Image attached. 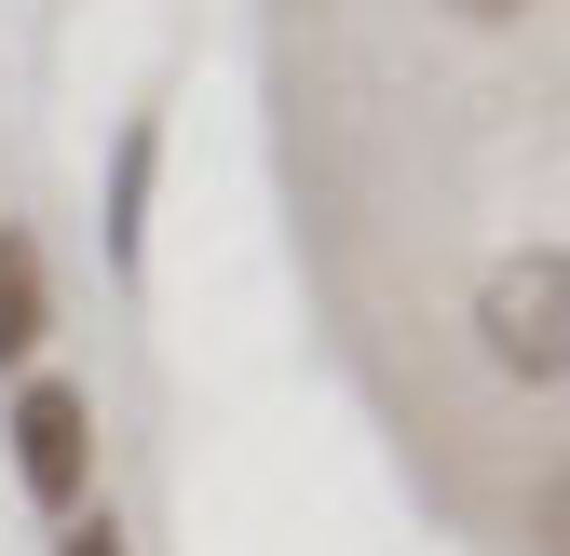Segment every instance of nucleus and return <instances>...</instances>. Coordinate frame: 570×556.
Segmentation results:
<instances>
[{
    "mask_svg": "<svg viewBox=\"0 0 570 556\" xmlns=\"http://www.w3.org/2000/svg\"><path fill=\"white\" fill-rule=\"evenodd\" d=\"M517 529H530V556H570V461H543V475H530Z\"/></svg>",
    "mask_w": 570,
    "mask_h": 556,
    "instance_id": "20e7f679",
    "label": "nucleus"
},
{
    "mask_svg": "<svg viewBox=\"0 0 570 556\" xmlns=\"http://www.w3.org/2000/svg\"><path fill=\"white\" fill-rule=\"evenodd\" d=\"M449 14H475V28H503V14H530V0H449Z\"/></svg>",
    "mask_w": 570,
    "mask_h": 556,
    "instance_id": "423d86ee",
    "label": "nucleus"
},
{
    "mask_svg": "<svg viewBox=\"0 0 570 556\" xmlns=\"http://www.w3.org/2000/svg\"><path fill=\"white\" fill-rule=\"evenodd\" d=\"M55 556H122V529H109V516H68V543H55Z\"/></svg>",
    "mask_w": 570,
    "mask_h": 556,
    "instance_id": "39448f33",
    "label": "nucleus"
},
{
    "mask_svg": "<svg viewBox=\"0 0 570 556\" xmlns=\"http://www.w3.org/2000/svg\"><path fill=\"white\" fill-rule=\"evenodd\" d=\"M41 326H55L41 245H28V231H0V367H28V354H41Z\"/></svg>",
    "mask_w": 570,
    "mask_h": 556,
    "instance_id": "7ed1b4c3",
    "label": "nucleus"
},
{
    "mask_svg": "<svg viewBox=\"0 0 570 556\" xmlns=\"http://www.w3.org/2000/svg\"><path fill=\"white\" fill-rule=\"evenodd\" d=\"M475 354L503 380H570V245H517L475 286Z\"/></svg>",
    "mask_w": 570,
    "mask_h": 556,
    "instance_id": "f257e3e1",
    "label": "nucleus"
},
{
    "mask_svg": "<svg viewBox=\"0 0 570 556\" xmlns=\"http://www.w3.org/2000/svg\"><path fill=\"white\" fill-rule=\"evenodd\" d=\"M14 475H28V503L82 516V489H96V394L28 380V394H14Z\"/></svg>",
    "mask_w": 570,
    "mask_h": 556,
    "instance_id": "f03ea898",
    "label": "nucleus"
}]
</instances>
